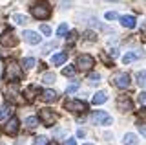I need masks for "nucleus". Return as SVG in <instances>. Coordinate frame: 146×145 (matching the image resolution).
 I'll return each instance as SVG.
<instances>
[{
    "label": "nucleus",
    "instance_id": "nucleus-1",
    "mask_svg": "<svg viewBox=\"0 0 146 145\" xmlns=\"http://www.w3.org/2000/svg\"><path fill=\"white\" fill-rule=\"evenodd\" d=\"M31 15H33L35 19H38V20H46V19L51 17V7H49V4H46V2H38V4H35V6L31 7Z\"/></svg>",
    "mask_w": 146,
    "mask_h": 145
},
{
    "label": "nucleus",
    "instance_id": "nucleus-2",
    "mask_svg": "<svg viewBox=\"0 0 146 145\" xmlns=\"http://www.w3.org/2000/svg\"><path fill=\"white\" fill-rule=\"evenodd\" d=\"M22 68L17 64V62H9V64L6 66V79L9 81V83H17V81L22 79Z\"/></svg>",
    "mask_w": 146,
    "mask_h": 145
},
{
    "label": "nucleus",
    "instance_id": "nucleus-3",
    "mask_svg": "<svg viewBox=\"0 0 146 145\" xmlns=\"http://www.w3.org/2000/svg\"><path fill=\"white\" fill-rule=\"evenodd\" d=\"M64 107L68 108V110H71V112H75V114H84L86 110H88V103H84V101H79V99H70V101H66L64 103Z\"/></svg>",
    "mask_w": 146,
    "mask_h": 145
},
{
    "label": "nucleus",
    "instance_id": "nucleus-4",
    "mask_svg": "<svg viewBox=\"0 0 146 145\" xmlns=\"http://www.w3.org/2000/svg\"><path fill=\"white\" fill-rule=\"evenodd\" d=\"M91 119H93V123H97V125H111L113 123L111 116H110L106 110H95L93 114H91Z\"/></svg>",
    "mask_w": 146,
    "mask_h": 145
},
{
    "label": "nucleus",
    "instance_id": "nucleus-5",
    "mask_svg": "<svg viewBox=\"0 0 146 145\" xmlns=\"http://www.w3.org/2000/svg\"><path fill=\"white\" fill-rule=\"evenodd\" d=\"M77 66H79V70H82V72H88V70H91V68L95 66V59L91 55H88V53L79 55L77 57Z\"/></svg>",
    "mask_w": 146,
    "mask_h": 145
},
{
    "label": "nucleus",
    "instance_id": "nucleus-6",
    "mask_svg": "<svg viewBox=\"0 0 146 145\" xmlns=\"http://www.w3.org/2000/svg\"><path fill=\"white\" fill-rule=\"evenodd\" d=\"M38 119L42 121L46 127H51V125H55V121H57V114H55L53 110H49V108H42V110L38 112Z\"/></svg>",
    "mask_w": 146,
    "mask_h": 145
},
{
    "label": "nucleus",
    "instance_id": "nucleus-7",
    "mask_svg": "<svg viewBox=\"0 0 146 145\" xmlns=\"http://www.w3.org/2000/svg\"><path fill=\"white\" fill-rule=\"evenodd\" d=\"M18 44V37L15 35V31H4L2 37H0V46H6V48H11V46H17Z\"/></svg>",
    "mask_w": 146,
    "mask_h": 145
},
{
    "label": "nucleus",
    "instance_id": "nucleus-8",
    "mask_svg": "<svg viewBox=\"0 0 146 145\" xmlns=\"http://www.w3.org/2000/svg\"><path fill=\"white\" fill-rule=\"evenodd\" d=\"M4 94H6V97L9 99V101H13V103L20 99V90H18L17 83H9V85H6V88H4Z\"/></svg>",
    "mask_w": 146,
    "mask_h": 145
},
{
    "label": "nucleus",
    "instance_id": "nucleus-9",
    "mask_svg": "<svg viewBox=\"0 0 146 145\" xmlns=\"http://www.w3.org/2000/svg\"><path fill=\"white\" fill-rule=\"evenodd\" d=\"M117 108L122 112H128V110H133V101H131L128 96H119L117 97Z\"/></svg>",
    "mask_w": 146,
    "mask_h": 145
},
{
    "label": "nucleus",
    "instance_id": "nucleus-10",
    "mask_svg": "<svg viewBox=\"0 0 146 145\" xmlns=\"http://www.w3.org/2000/svg\"><path fill=\"white\" fill-rule=\"evenodd\" d=\"M113 81H115V87L117 88H122V90L128 88V87H130V83H131V81H130V75L124 74V72H122V74H117Z\"/></svg>",
    "mask_w": 146,
    "mask_h": 145
},
{
    "label": "nucleus",
    "instance_id": "nucleus-11",
    "mask_svg": "<svg viewBox=\"0 0 146 145\" xmlns=\"http://www.w3.org/2000/svg\"><path fill=\"white\" fill-rule=\"evenodd\" d=\"M18 125H20L18 117L13 116L11 119H9L6 125H4V132H6V134H11V136H13V134H17V132H18Z\"/></svg>",
    "mask_w": 146,
    "mask_h": 145
},
{
    "label": "nucleus",
    "instance_id": "nucleus-12",
    "mask_svg": "<svg viewBox=\"0 0 146 145\" xmlns=\"http://www.w3.org/2000/svg\"><path fill=\"white\" fill-rule=\"evenodd\" d=\"M119 20H121V24L124 26V28H128V30H133L135 26H137V20H135V17H133V15H124V17H119Z\"/></svg>",
    "mask_w": 146,
    "mask_h": 145
},
{
    "label": "nucleus",
    "instance_id": "nucleus-13",
    "mask_svg": "<svg viewBox=\"0 0 146 145\" xmlns=\"http://www.w3.org/2000/svg\"><path fill=\"white\" fill-rule=\"evenodd\" d=\"M24 40L29 42V44H38L42 39H40L38 33H35V31H24Z\"/></svg>",
    "mask_w": 146,
    "mask_h": 145
},
{
    "label": "nucleus",
    "instance_id": "nucleus-14",
    "mask_svg": "<svg viewBox=\"0 0 146 145\" xmlns=\"http://www.w3.org/2000/svg\"><path fill=\"white\" fill-rule=\"evenodd\" d=\"M141 57H143V52L135 50V52H130V53H126V55L122 57V62H124V64H130L131 61H135V59H141Z\"/></svg>",
    "mask_w": 146,
    "mask_h": 145
},
{
    "label": "nucleus",
    "instance_id": "nucleus-15",
    "mask_svg": "<svg viewBox=\"0 0 146 145\" xmlns=\"http://www.w3.org/2000/svg\"><path fill=\"white\" fill-rule=\"evenodd\" d=\"M40 99L46 101V103H51V101L57 99V92H55V90H42V96H40Z\"/></svg>",
    "mask_w": 146,
    "mask_h": 145
},
{
    "label": "nucleus",
    "instance_id": "nucleus-16",
    "mask_svg": "<svg viewBox=\"0 0 146 145\" xmlns=\"http://www.w3.org/2000/svg\"><path fill=\"white\" fill-rule=\"evenodd\" d=\"M108 101V94L104 92V90H100V92H97L93 96V105H102V103Z\"/></svg>",
    "mask_w": 146,
    "mask_h": 145
},
{
    "label": "nucleus",
    "instance_id": "nucleus-17",
    "mask_svg": "<svg viewBox=\"0 0 146 145\" xmlns=\"http://www.w3.org/2000/svg\"><path fill=\"white\" fill-rule=\"evenodd\" d=\"M66 59H68V52H60V53H57V55H53L51 62L55 66H58V64H62V62H66Z\"/></svg>",
    "mask_w": 146,
    "mask_h": 145
},
{
    "label": "nucleus",
    "instance_id": "nucleus-18",
    "mask_svg": "<svg viewBox=\"0 0 146 145\" xmlns=\"http://www.w3.org/2000/svg\"><path fill=\"white\" fill-rule=\"evenodd\" d=\"M35 94H38V87H35V85H29V87L26 88V99H27V101H33Z\"/></svg>",
    "mask_w": 146,
    "mask_h": 145
},
{
    "label": "nucleus",
    "instance_id": "nucleus-19",
    "mask_svg": "<svg viewBox=\"0 0 146 145\" xmlns=\"http://www.w3.org/2000/svg\"><path fill=\"white\" fill-rule=\"evenodd\" d=\"M122 143H124V145H135L137 143V136L133 132H128L124 136V140H122Z\"/></svg>",
    "mask_w": 146,
    "mask_h": 145
},
{
    "label": "nucleus",
    "instance_id": "nucleus-20",
    "mask_svg": "<svg viewBox=\"0 0 146 145\" xmlns=\"http://www.w3.org/2000/svg\"><path fill=\"white\" fill-rule=\"evenodd\" d=\"M11 110H13V108L9 107V105H2V107H0V119L7 117L9 114H11Z\"/></svg>",
    "mask_w": 146,
    "mask_h": 145
},
{
    "label": "nucleus",
    "instance_id": "nucleus-21",
    "mask_svg": "<svg viewBox=\"0 0 146 145\" xmlns=\"http://www.w3.org/2000/svg\"><path fill=\"white\" fill-rule=\"evenodd\" d=\"M137 83H139V87H146V70L137 74Z\"/></svg>",
    "mask_w": 146,
    "mask_h": 145
},
{
    "label": "nucleus",
    "instance_id": "nucleus-22",
    "mask_svg": "<svg viewBox=\"0 0 146 145\" xmlns=\"http://www.w3.org/2000/svg\"><path fill=\"white\" fill-rule=\"evenodd\" d=\"M13 20H15L17 24H27V17L26 15H20V13L13 15Z\"/></svg>",
    "mask_w": 146,
    "mask_h": 145
},
{
    "label": "nucleus",
    "instance_id": "nucleus-23",
    "mask_svg": "<svg viewBox=\"0 0 146 145\" xmlns=\"http://www.w3.org/2000/svg\"><path fill=\"white\" fill-rule=\"evenodd\" d=\"M36 125H38V119H36V117L31 116V117H27V119H26V127H27V129H35Z\"/></svg>",
    "mask_w": 146,
    "mask_h": 145
},
{
    "label": "nucleus",
    "instance_id": "nucleus-24",
    "mask_svg": "<svg viewBox=\"0 0 146 145\" xmlns=\"http://www.w3.org/2000/svg\"><path fill=\"white\" fill-rule=\"evenodd\" d=\"M55 79H57V77H55L53 72H48V74H44V75H42V81H44V83H48V85H49V83H53Z\"/></svg>",
    "mask_w": 146,
    "mask_h": 145
},
{
    "label": "nucleus",
    "instance_id": "nucleus-25",
    "mask_svg": "<svg viewBox=\"0 0 146 145\" xmlns=\"http://www.w3.org/2000/svg\"><path fill=\"white\" fill-rule=\"evenodd\" d=\"M73 74H75V68H73V66H66V68H62V75H66V77H71Z\"/></svg>",
    "mask_w": 146,
    "mask_h": 145
},
{
    "label": "nucleus",
    "instance_id": "nucleus-26",
    "mask_svg": "<svg viewBox=\"0 0 146 145\" xmlns=\"http://www.w3.org/2000/svg\"><path fill=\"white\" fill-rule=\"evenodd\" d=\"M57 35H60V37H62V35H68V24H60V26H58V28H57Z\"/></svg>",
    "mask_w": 146,
    "mask_h": 145
},
{
    "label": "nucleus",
    "instance_id": "nucleus-27",
    "mask_svg": "<svg viewBox=\"0 0 146 145\" xmlns=\"http://www.w3.org/2000/svg\"><path fill=\"white\" fill-rule=\"evenodd\" d=\"M79 87H80L79 83H71L70 87L66 88V94H73V92H77V90H79Z\"/></svg>",
    "mask_w": 146,
    "mask_h": 145
},
{
    "label": "nucleus",
    "instance_id": "nucleus-28",
    "mask_svg": "<svg viewBox=\"0 0 146 145\" xmlns=\"http://www.w3.org/2000/svg\"><path fill=\"white\" fill-rule=\"evenodd\" d=\"M46 143H48V138H46V136H38L33 142V145H46Z\"/></svg>",
    "mask_w": 146,
    "mask_h": 145
},
{
    "label": "nucleus",
    "instance_id": "nucleus-29",
    "mask_svg": "<svg viewBox=\"0 0 146 145\" xmlns=\"http://www.w3.org/2000/svg\"><path fill=\"white\" fill-rule=\"evenodd\" d=\"M33 66H35V59L33 57L24 59V68H33Z\"/></svg>",
    "mask_w": 146,
    "mask_h": 145
},
{
    "label": "nucleus",
    "instance_id": "nucleus-30",
    "mask_svg": "<svg viewBox=\"0 0 146 145\" xmlns=\"http://www.w3.org/2000/svg\"><path fill=\"white\" fill-rule=\"evenodd\" d=\"M106 19H108V20H115V19H119V15H117L115 11H108V13H106Z\"/></svg>",
    "mask_w": 146,
    "mask_h": 145
},
{
    "label": "nucleus",
    "instance_id": "nucleus-31",
    "mask_svg": "<svg viewBox=\"0 0 146 145\" xmlns=\"http://www.w3.org/2000/svg\"><path fill=\"white\" fill-rule=\"evenodd\" d=\"M99 79H100V75H99V74H91V75H90V83H91V85L99 83Z\"/></svg>",
    "mask_w": 146,
    "mask_h": 145
},
{
    "label": "nucleus",
    "instance_id": "nucleus-32",
    "mask_svg": "<svg viewBox=\"0 0 146 145\" xmlns=\"http://www.w3.org/2000/svg\"><path fill=\"white\" fill-rule=\"evenodd\" d=\"M84 35H86V39H88V40H97V35H95L93 31H86Z\"/></svg>",
    "mask_w": 146,
    "mask_h": 145
},
{
    "label": "nucleus",
    "instance_id": "nucleus-33",
    "mask_svg": "<svg viewBox=\"0 0 146 145\" xmlns=\"http://www.w3.org/2000/svg\"><path fill=\"white\" fill-rule=\"evenodd\" d=\"M40 31H42L44 35H51V30H49V26H46V24L40 26Z\"/></svg>",
    "mask_w": 146,
    "mask_h": 145
},
{
    "label": "nucleus",
    "instance_id": "nucleus-34",
    "mask_svg": "<svg viewBox=\"0 0 146 145\" xmlns=\"http://www.w3.org/2000/svg\"><path fill=\"white\" fill-rule=\"evenodd\" d=\"M75 39H77V33H75V31H71V33L68 35V42L73 44V42H75Z\"/></svg>",
    "mask_w": 146,
    "mask_h": 145
},
{
    "label": "nucleus",
    "instance_id": "nucleus-35",
    "mask_svg": "<svg viewBox=\"0 0 146 145\" xmlns=\"http://www.w3.org/2000/svg\"><path fill=\"white\" fill-rule=\"evenodd\" d=\"M137 99H139V103H146V92H141L137 96Z\"/></svg>",
    "mask_w": 146,
    "mask_h": 145
},
{
    "label": "nucleus",
    "instance_id": "nucleus-36",
    "mask_svg": "<svg viewBox=\"0 0 146 145\" xmlns=\"http://www.w3.org/2000/svg\"><path fill=\"white\" fill-rule=\"evenodd\" d=\"M55 46H57V42H49L48 46H44V53H48L49 50H51V48H55Z\"/></svg>",
    "mask_w": 146,
    "mask_h": 145
},
{
    "label": "nucleus",
    "instance_id": "nucleus-37",
    "mask_svg": "<svg viewBox=\"0 0 146 145\" xmlns=\"http://www.w3.org/2000/svg\"><path fill=\"white\" fill-rule=\"evenodd\" d=\"M62 145H77V142L73 138H68V140H64V143Z\"/></svg>",
    "mask_w": 146,
    "mask_h": 145
},
{
    "label": "nucleus",
    "instance_id": "nucleus-38",
    "mask_svg": "<svg viewBox=\"0 0 146 145\" xmlns=\"http://www.w3.org/2000/svg\"><path fill=\"white\" fill-rule=\"evenodd\" d=\"M137 127H139V129H141V134H144V136H146V125H143V123H139V125H137Z\"/></svg>",
    "mask_w": 146,
    "mask_h": 145
},
{
    "label": "nucleus",
    "instance_id": "nucleus-39",
    "mask_svg": "<svg viewBox=\"0 0 146 145\" xmlns=\"http://www.w3.org/2000/svg\"><path fill=\"white\" fill-rule=\"evenodd\" d=\"M141 121H143V119H146V108H141Z\"/></svg>",
    "mask_w": 146,
    "mask_h": 145
},
{
    "label": "nucleus",
    "instance_id": "nucleus-40",
    "mask_svg": "<svg viewBox=\"0 0 146 145\" xmlns=\"http://www.w3.org/2000/svg\"><path fill=\"white\" fill-rule=\"evenodd\" d=\"M84 134H86V132H84L82 129H80V130H77V136H79V138H84Z\"/></svg>",
    "mask_w": 146,
    "mask_h": 145
},
{
    "label": "nucleus",
    "instance_id": "nucleus-41",
    "mask_svg": "<svg viewBox=\"0 0 146 145\" xmlns=\"http://www.w3.org/2000/svg\"><path fill=\"white\" fill-rule=\"evenodd\" d=\"M110 55H111V57H117V55H119L117 50H111V52H110Z\"/></svg>",
    "mask_w": 146,
    "mask_h": 145
},
{
    "label": "nucleus",
    "instance_id": "nucleus-42",
    "mask_svg": "<svg viewBox=\"0 0 146 145\" xmlns=\"http://www.w3.org/2000/svg\"><path fill=\"white\" fill-rule=\"evenodd\" d=\"M84 145H91V143H84Z\"/></svg>",
    "mask_w": 146,
    "mask_h": 145
},
{
    "label": "nucleus",
    "instance_id": "nucleus-43",
    "mask_svg": "<svg viewBox=\"0 0 146 145\" xmlns=\"http://www.w3.org/2000/svg\"><path fill=\"white\" fill-rule=\"evenodd\" d=\"M48 145H55V143H48Z\"/></svg>",
    "mask_w": 146,
    "mask_h": 145
},
{
    "label": "nucleus",
    "instance_id": "nucleus-44",
    "mask_svg": "<svg viewBox=\"0 0 146 145\" xmlns=\"http://www.w3.org/2000/svg\"><path fill=\"white\" fill-rule=\"evenodd\" d=\"M17 145H22V143H17Z\"/></svg>",
    "mask_w": 146,
    "mask_h": 145
}]
</instances>
